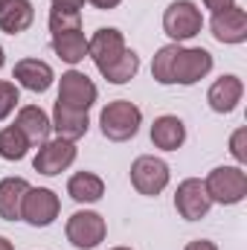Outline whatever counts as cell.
<instances>
[{
    "label": "cell",
    "instance_id": "obj_1",
    "mask_svg": "<svg viewBox=\"0 0 247 250\" xmlns=\"http://www.w3.org/2000/svg\"><path fill=\"white\" fill-rule=\"evenodd\" d=\"M143 125V111L131 102V99H114L102 108L99 114V128H102V137L111 140V143H125V140H134L137 131Z\"/></svg>",
    "mask_w": 247,
    "mask_h": 250
},
{
    "label": "cell",
    "instance_id": "obj_2",
    "mask_svg": "<svg viewBox=\"0 0 247 250\" xmlns=\"http://www.w3.org/2000/svg\"><path fill=\"white\" fill-rule=\"evenodd\" d=\"M204 187L212 204H221V207L242 204L247 198V172L242 166H215L206 175Z\"/></svg>",
    "mask_w": 247,
    "mask_h": 250
},
{
    "label": "cell",
    "instance_id": "obj_3",
    "mask_svg": "<svg viewBox=\"0 0 247 250\" xmlns=\"http://www.w3.org/2000/svg\"><path fill=\"white\" fill-rule=\"evenodd\" d=\"M204 29V15L198 9V3L192 0H175L166 6L163 12V32L172 38V41H189L195 35H201Z\"/></svg>",
    "mask_w": 247,
    "mask_h": 250
},
{
    "label": "cell",
    "instance_id": "obj_4",
    "mask_svg": "<svg viewBox=\"0 0 247 250\" xmlns=\"http://www.w3.org/2000/svg\"><path fill=\"white\" fill-rule=\"evenodd\" d=\"M64 233H67V242L76 250H93L105 242L108 224H105V218H102L99 212H93V209H79V212H73V215L67 218Z\"/></svg>",
    "mask_w": 247,
    "mask_h": 250
},
{
    "label": "cell",
    "instance_id": "obj_5",
    "mask_svg": "<svg viewBox=\"0 0 247 250\" xmlns=\"http://www.w3.org/2000/svg\"><path fill=\"white\" fill-rule=\"evenodd\" d=\"M169 181H172L169 163L154 157V154H143V157H137L131 163V187L140 195H145V198H157L169 187Z\"/></svg>",
    "mask_w": 247,
    "mask_h": 250
},
{
    "label": "cell",
    "instance_id": "obj_6",
    "mask_svg": "<svg viewBox=\"0 0 247 250\" xmlns=\"http://www.w3.org/2000/svg\"><path fill=\"white\" fill-rule=\"evenodd\" d=\"M212 73V53L204 47H178L172 62V84H198Z\"/></svg>",
    "mask_w": 247,
    "mask_h": 250
},
{
    "label": "cell",
    "instance_id": "obj_7",
    "mask_svg": "<svg viewBox=\"0 0 247 250\" xmlns=\"http://www.w3.org/2000/svg\"><path fill=\"white\" fill-rule=\"evenodd\" d=\"M76 154H79V148H76L73 140L50 137L47 143L38 146V154L32 157V169H35L38 175H47V178L62 175L64 169H70V166L76 163Z\"/></svg>",
    "mask_w": 247,
    "mask_h": 250
},
{
    "label": "cell",
    "instance_id": "obj_8",
    "mask_svg": "<svg viewBox=\"0 0 247 250\" xmlns=\"http://www.w3.org/2000/svg\"><path fill=\"white\" fill-rule=\"evenodd\" d=\"M62 212V201L53 189L47 187H29L23 195V207H21V221H26L29 227H50Z\"/></svg>",
    "mask_w": 247,
    "mask_h": 250
},
{
    "label": "cell",
    "instance_id": "obj_9",
    "mask_svg": "<svg viewBox=\"0 0 247 250\" xmlns=\"http://www.w3.org/2000/svg\"><path fill=\"white\" fill-rule=\"evenodd\" d=\"M128 44H125V35L114 26H102L93 32V38L87 41V59H93L96 70L105 73L111 64H117L125 56Z\"/></svg>",
    "mask_w": 247,
    "mask_h": 250
},
{
    "label": "cell",
    "instance_id": "obj_10",
    "mask_svg": "<svg viewBox=\"0 0 247 250\" xmlns=\"http://www.w3.org/2000/svg\"><path fill=\"white\" fill-rule=\"evenodd\" d=\"M96 96H99V90L84 73H79V70L62 73V79H59V102L70 105V108H79V111H90L96 105Z\"/></svg>",
    "mask_w": 247,
    "mask_h": 250
},
{
    "label": "cell",
    "instance_id": "obj_11",
    "mask_svg": "<svg viewBox=\"0 0 247 250\" xmlns=\"http://www.w3.org/2000/svg\"><path fill=\"white\" fill-rule=\"evenodd\" d=\"M209 207H212V201H209V195H206L204 181L186 178V181L178 184V192H175V209H178L181 218H186V221H201V218H206Z\"/></svg>",
    "mask_w": 247,
    "mask_h": 250
},
{
    "label": "cell",
    "instance_id": "obj_12",
    "mask_svg": "<svg viewBox=\"0 0 247 250\" xmlns=\"http://www.w3.org/2000/svg\"><path fill=\"white\" fill-rule=\"evenodd\" d=\"M212 38L218 44H245L247 41V12L242 6H230L209 21Z\"/></svg>",
    "mask_w": 247,
    "mask_h": 250
},
{
    "label": "cell",
    "instance_id": "obj_13",
    "mask_svg": "<svg viewBox=\"0 0 247 250\" xmlns=\"http://www.w3.org/2000/svg\"><path fill=\"white\" fill-rule=\"evenodd\" d=\"M12 79L29 93H47L53 87V82H56V73L41 59H21L12 70Z\"/></svg>",
    "mask_w": 247,
    "mask_h": 250
},
{
    "label": "cell",
    "instance_id": "obj_14",
    "mask_svg": "<svg viewBox=\"0 0 247 250\" xmlns=\"http://www.w3.org/2000/svg\"><path fill=\"white\" fill-rule=\"evenodd\" d=\"M242 96H245V82L239 76H233V73L215 79L212 87L206 90V102H209V108L215 114H233L239 108Z\"/></svg>",
    "mask_w": 247,
    "mask_h": 250
},
{
    "label": "cell",
    "instance_id": "obj_15",
    "mask_svg": "<svg viewBox=\"0 0 247 250\" xmlns=\"http://www.w3.org/2000/svg\"><path fill=\"white\" fill-rule=\"evenodd\" d=\"M53 131L64 137V140H82L84 134H87V128H90V117H87V111H79V108H70V105H64L56 99V105H53Z\"/></svg>",
    "mask_w": 247,
    "mask_h": 250
},
{
    "label": "cell",
    "instance_id": "obj_16",
    "mask_svg": "<svg viewBox=\"0 0 247 250\" xmlns=\"http://www.w3.org/2000/svg\"><path fill=\"white\" fill-rule=\"evenodd\" d=\"M15 125L23 131V137L29 140V146H41L53 134V123H50L47 111H41L38 105H23L18 111V117H15Z\"/></svg>",
    "mask_w": 247,
    "mask_h": 250
},
{
    "label": "cell",
    "instance_id": "obj_17",
    "mask_svg": "<svg viewBox=\"0 0 247 250\" xmlns=\"http://www.w3.org/2000/svg\"><path fill=\"white\" fill-rule=\"evenodd\" d=\"M151 143H154V148H160V151H178V148L186 143L184 120L175 117V114L157 117L154 125H151Z\"/></svg>",
    "mask_w": 247,
    "mask_h": 250
},
{
    "label": "cell",
    "instance_id": "obj_18",
    "mask_svg": "<svg viewBox=\"0 0 247 250\" xmlns=\"http://www.w3.org/2000/svg\"><path fill=\"white\" fill-rule=\"evenodd\" d=\"M29 192V184L23 178H3L0 181V218L3 221H21L23 195Z\"/></svg>",
    "mask_w": 247,
    "mask_h": 250
},
{
    "label": "cell",
    "instance_id": "obj_19",
    "mask_svg": "<svg viewBox=\"0 0 247 250\" xmlns=\"http://www.w3.org/2000/svg\"><path fill=\"white\" fill-rule=\"evenodd\" d=\"M67 195L76 204H96L105 195V181L96 172H76L67 181Z\"/></svg>",
    "mask_w": 247,
    "mask_h": 250
},
{
    "label": "cell",
    "instance_id": "obj_20",
    "mask_svg": "<svg viewBox=\"0 0 247 250\" xmlns=\"http://www.w3.org/2000/svg\"><path fill=\"white\" fill-rule=\"evenodd\" d=\"M35 21V6L32 0H12L3 12H0V29L6 35H21L32 26Z\"/></svg>",
    "mask_w": 247,
    "mask_h": 250
},
{
    "label": "cell",
    "instance_id": "obj_21",
    "mask_svg": "<svg viewBox=\"0 0 247 250\" xmlns=\"http://www.w3.org/2000/svg\"><path fill=\"white\" fill-rule=\"evenodd\" d=\"M53 50L56 56L67 64H79L87 59V38L82 29H67V32H53Z\"/></svg>",
    "mask_w": 247,
    "mask_h": 250
},
{
    "label": "cell",
    "instance_id": "obj_22",
    "mask_svg": "<svg viewBox=\"0 0 247 250\" xmlns=\"http://www.w3.org/2000/svg\"><path fill=\"white\" fill-rule=\"evenodd\" d=\"M29 148H32V146H29V140L23 137V131H21L18 125H6V128L0 131V157H3V160H9V163L23 160Z\"/></svg>",
    "mask_w": 247,
    "mask_h": 250
},
{
    "label": "cell",
    "instance_id": "obj_23",
    "mask_svg": "<svg viewBox=\"0 0 247 250\" xmlns=\"http://www.w3.org/2000/svg\"><path fill=\"white\" fill-rule=\"evenodd\" d=\"M137 73H140V56H137L134 50H125L123 59H120L117 64H111L102 76H105L111 84H128Z\"/></svg>",
    "mask_w": 247,
    "mask_h": 250
},
{
    "label": "cell",
    "instance_id": "obj_24",
    "mask_svg": "<svg viewBox=\"0 0 247 250\" xmlns=\"http://www.w3.org/2000/svg\"><path fill=\"white\" fill-rule=\"evenodd\" d=\"M67 29H82V9L56 6L50 9V32H67Z\"/></svg>",
    "mask_w": 247,
    "mask_h": 250
},
{
    "label": "cell",
    "instance_id": "obj_25",
    "mask_svg": "<svg viewBox=\"0 0 247 250\" xmlns=\"http://www.w3.org/2000/svg\"><path fill=\"white\" fill-rule=\"evenodd\" d=\"M175 53H178V44H166L157 50L154 62H151V76L157 84H172V62H175Z\"/></svg>",
    "mask_w": 247,
    "mask_h": 250
},
{
    "label": "cell",
    "instance_id": "obj_26",
    "mask_svg": "<svg viewBox=\"0 0 247 250\" xmlns=\"http://www.w3.org/2000/svg\"><path fill=\"white\" fill-rule=\"evenodd\" d=\"M18 102H21V93H18V84L15 82H6V79H0V123L18 108Z\"/></svg>",
    "mask_w": 247,
    "mask_h": 250
},
{
    "label": "cell",
    "instance_id": "obj_27",
    "mask_svg": "<svg viewBox=\"0 0 247 250\" xmlns=\"http://www.w3.org/2000/svg\"><path fill=\"white\" fill-rule=\"evenodd\" d=\"M245 143H247V128H239L233 137H230V154L236 157V163L242 166V163H247V148H245Z\"/></svg>",
    "mask_w": 247,
    "mask_h": 250
},
{
    "label": "cell",
    "instance_id": "obj_28",
    "mask_svg": "<svg viewBox=\"0 0 247 250\" xmlns=\"http://www.w3.org/2000/svg\"><path fill=\"white\" fill-rule=\"evenodd\" d=\"M204 6H206L212 15H218V12H224V9L236 6V0H204Z\"/></svg>",
    "mask_w": 247,
    "mask_h": 250
},
{
    "label": "cell",
    "instance_id": "obj_29",
    "mask_svg": "<svg viewBox=\"0 0 247 250\" xmlns=\"http://www.w3.org/2000/svg\"><path fill=\"white\" fill-rule=\"evenodd\" d=\"M184 250H218V245L209 242V239H195V242H189Z\"/></svg>",
    "mask_w": 247,
    "mask_h": 250
},
{
    "label": "cell",
    "instance_id": "obj_30",
    "mask_svg": "<svg viewBox=\"0 0 247 250\" xmlns=\"http://www.w3.org/2000/svg\"><path fill=\"white\" fill-rule=\"evenodd\" d=\"M90 6H96V9H102V12H108V9H117L123 0H87Z\"/></svg>",
    "mask_w": 247,
    "mask_h": 250
},
{
    "label": "cell",
    "instance_id": "obj_31",
    "mask_svg": "<svg viewBox=\"0 0 247 250\" xmlns=\"http://www.w3.org/2000/svg\"><path fill=\"white\" fill-rule=\"evenodd\" d=\"M53 3H56V6H70V9H82L87 0H53Z\"/></svg>",
    "mask_w": 247,
    "mask_h": 250
},
{
    "label": "cell",
    "instance_id": "obj_32",
    "mask_svg": "<svg viewBox=\"0 0 247 250\" xmlns=\"http://www.w3.org/2000/svg\"><path fill=\"white\" fill-rule=\"evenodd\" d=\"M0 250H15V245H12L6 236H0Z\"/></svg>",
    "mask_w": 247,
    "mask_h": 250
},
{
    "label": "cell",
    "instance_id": "obj_33",
    "mask_svg": "<svg viewBox=\"0 0 247 250\" xmlns=\"http://www.w3.org/2000/svg\"><path fill=\"white\" fill-rule=\"evenodd\" d=\"M3 62H6V53H3V47H0V70H3Z\"/></svg>",
    "mask_w": 247,
    "mask_h": 250
},
{
    "label": "cell",
    "instance_id": "obj_34",
    "mask_svg": "<svg viewBox=\"0 0 247 250\" xmlns=\"http://www.w3.org/2000/svg\"><path fill=\"white\" fill-rule=\"evenodd\" d=\"M9 3H12V0H0V12H3V9H6Z\"/></svg>",
    "mask_w": 247,
    "mask_h": 250
},
{
    "label": "cell",
    "instance_id": "obj_35",
    "mask_svg": "<svg viewBox=\"0 0 247 250\" xmlns=\"http://www.w3.org/2000/svg\"><path fill=\"white\" fill-rule=\"evenodd\" d=\"M111 250H131V248H111Z\"/></svg>",
    "mask_w": 247,
    "mask_h": 250
}]
</instances>
